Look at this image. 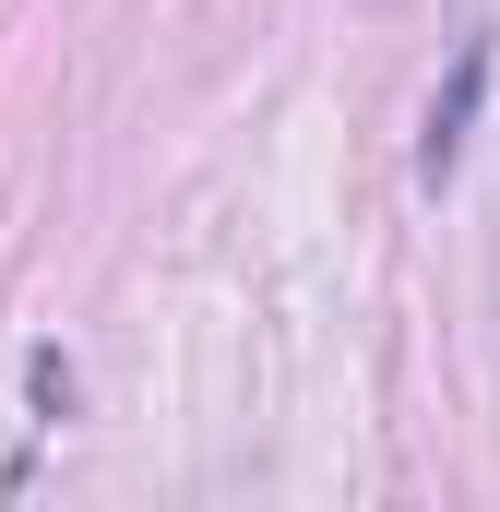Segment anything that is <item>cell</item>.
Segmentation results:
<instances>
[{"mask_svg": "<svg viewBox=\"0 0 500 512\" xmlns=\"http://www.w3.org/2000/svg\"><path fill=\"white\" fill-rule=\"evenodd\" d=\"M477 84H489V48H465V72H453V96L429 108V143H417V167H429V179H441V167L465 155V108H477Z\"/></svg>", "mask_w": 500, "mask_h": 512, "instance_id": "1", "label": "cell"}]
</instances>
